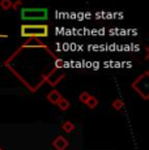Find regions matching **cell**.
I'll return each mask as SVG.
<instances>
[{
  "instance_id": "12",
  "label": "cell",
  "mask_w": 149,
  "mask_h": 150,
  "mask_svg": "<svg viewBox=\"0 0 149 150\" xmlns=\"http://www.w3.org/2000/svg\"><path fill=\"white\" fill-rule=\"evenodd\" d=\"M0 150H1V149H0Z\"/></svg>"
},
{
  "instance_id": "10",
  "label": "cell",
  "mask_w": 149,
  "mask_h": 150,
  "mask_svg": "<svg viewBox=\"0 0 149 150\" xmlns=\"http://www.w3.org/2000/svg\"><path fill=\"white\" fill-rule=\"evenodd\" d=\"M90 97H92V96H90L89 93H87V91H82V93L80 94L79 99H80V102H81V103H84V105H85V103L88 102V99H89Z\"/></svg>"
},
{
  "instance_id": "5",
  "label": "cell",
  "mask_w": 149,
  "mask_h": 150,
  "mask_svg": "<svg viewBox=\"0 0 149 150\" xmlns=\"http://www.w3.org/2000/svg\"><path fill=\"white\" fill-rule=\"evenodd\" d=\"M62 79H63V74H59V76H56V73H55V74H54V73H50V74H48V77H47V82L50 83V85L55 86L56 83H58Z\"/></svg>"
},
{
  "instance_id": "8",
  "label": "cell",
  "mask_w": 149,
  "mask_h": 150,
  "mask_svg": "<svg viewBox=\"0 0 149 150\" xmlns=\"http://www.w3.org/2000/svg\"><path fill=\"white\" fill-rule=\"evenodd\" d=\"M85 105H87L89 108H94V107H97V105H98V99H97L96 97H90Z\"/></svg>"
},
{
  "instance_id": "11",
  "label": "cell",
  "mask_w": 149,
  "mask_h": 150,
  "mask_svg": "<svg viewBox=\"0 0 149 150\" xmlns=\"http://www.w3.org/2000/svg\"><path fill=\"white\" fill-rule=\"evenodd\" d=\"M113 107L115 110H122L123 108V100L122 99H115L113 102Z\"/></svg>"
},
{
  "instance_id": "2",
  "label": "cell",
  "mask_w": 149,
  "mask_h": 150,
  "mask_svg": "<svg viewBox=\"0 0 149 150\" xmlns=\"http://www.w3.org/2000/svg\"><path fill=\"white\" fill-rule=\"evenodd\" d=\"M20 12L24 21H45L48 17V11L46 8H22Z\"/></svg>"
},
{
  "instance_id": "6",
  "label": "cell",
  "mask_w": 149,
  "mask_h": 150,
  "mask_svg": "<svg viewBox=\"0 0 149 150\" xmlns=\"http://www.w3.org/2000/svg\"><path fill=\"white\" fill-rule=\"evenodd\" d=\"M62 129L65 132V133H70L74 129V124L72 122H64L62 124Z\"/></svg>"
},
{
  "instance_id": "1",
  "label": "cell",
  "mask_w": 149,
  "mask_h": 150,
  "mask_svg": "<svg viewBox=\"0 0 149 150\" xmlns=\"http://www.w3.org/2000/svg\"><path fill=\"white\" fill-rule=\"evenodd\" d=\"M21 35L30 39H34V38L37 39L39 37H47L48 26L45 24H35V25L24 24L21 25Z\"/></svg>"
},
{
  "instance_id": "4",
  "label": "cell",
  "mask_w": 149,
  "mask_h": 150,
  "mask_svg": "<svg viewBox=\"0 0 149 150\" xmlns=\"http://www.w3.org/2000/svg\"><path fill=\"white\" fill-rule=\"evenodd\" d=\"M62 94L59 93L58 90H51L50 93L47 94V100L50 103H53V105H58L59 103V100L62 99Z\"/></svg>"
},
{
  "instance_id": "3",
  "label": "cell",
  "mask_w": 149,
  "mask_h": 150,
  "mask_svg": "<svg viewBox=\"0 0 149 150\" xmlns=\"http://www.w3.org/2000/svg\"><path fill=\"white\" fill-rule=\"evenodd\" d=\"M53 146L55 150H65L68 148V140L63 136H58L53 141Z\"/></svg>"
},
{
  "instance_id": "7",
  "label": "cell",
  "mask_w": 149,
  "mask_h": 150,
  "mask_svg": "<svg viewBox=\"0 0 149 150\" xmlns=\"http://www.w3.org/2000/svg\"><path fill=\"white\" fill-rule=\"evenodd\" d=\"M58 106H59V108H60V110H63V111H65V110H68V108H70L71 103H70V100H67V99H64V98H62V99L59 100Z\"/></svg>"
},
{
  "instance_id": "9",
  "label": "cell",
  "mask_w": 149,
  "mask_h": 150,
  "mask_svg": "<svg viewBox=\"0 0 149 150\" xmlns=\"http://www.w3.org/2000/svg\"><path fill=\"white\" fill-rule=\"evenodd\" d=\"M12 4L13 3L11 1V0H3V1H0V7L4 11H8L9 8H12Z\"/></svg>"
}]
</instances>
